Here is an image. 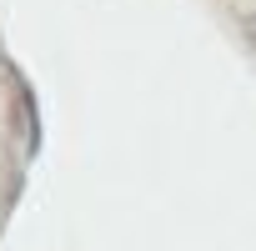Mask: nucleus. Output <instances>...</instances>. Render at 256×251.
<instances>
[]
</instances>
